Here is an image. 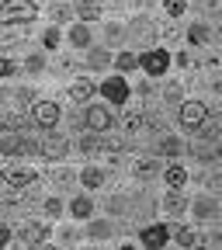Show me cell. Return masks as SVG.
<instances>
[{"label":"cell","mask_w":222,"mask_h":250,"mask_svg":"<svg viewBox=\"0 0 222 250\" xmlns=\"http://www.w3.org/2000/svg\"><path fill=\"white\" fill-rule=\"evenodd\" d=\"M39 18V7L31 0H4L0 4V21L4 24H31Z\"/></svg>","instance_id":"cell-1"},{"label":"cell","mask_w":222,"mask_h":250,"mask_svg":"<svg viewBox=\"0 0 222 250\" xmlns=\"http://www.w3.org/2000/svg\"><path fill=\"white\" fill-rule=\"evenodd\" d=\"M139 62H142V73L146 77H163L170 70V52L167 49H146L139 56Z\"/></svg>","instance_id":"cell-2"},{"label":"cell","mask_w":222,"mask_h":250,"mask_svg":"<svg viewBox=\"0 0 222 250\" xmlns=\"http://www.w3.org/2000/svg\"><path fill=\"white\" fill-rule=\"evenodd\" d=\"M205 122H208V108L202 101H184L181 104V125H184L187 132H198Z\"/></svg>","instance_id":"cell-3"},{"label":"cell","mask_w":222,"mask_h":250,"mask_svg":"<svg viewBox=\"0 0 222 250\" xmlns=\"http://www.w3.org/2000/svg\"><path fill=\"white\" fill-rule=\"evenodd\" d=\"M177 233V226H167V223H156V226H146L142 233H139V240H142V247L146 250H160V247H167V240Z\"/></svg>","instance_id":"cell-4"},{"label":"cell","mask_w":222,"mask_h":250,"mask_svg":"<svg viewBox=\"0 0 222 250\" xmlns=\"http://www.w3.org/2000/svg\"><path fill=\"white\" fill-rule=\"evenodd\" d=\"M83 125H87L90 132H108L111 125H115L111 108H104V104H90V108H87V115H83Z\"/></svg>","instance_id":"cell-5"},{"label":"cell","mask_w":222,"mask_h":250,"mask_svg":"<svg viewBox=\"0 0 222 250\" xmlns=\"http://www.w3.org/2000/svg\"><path fill=\"white\" fill-rule=\"evenodd\" d=\"M45 236H49V226H42V223H24L18 229V240H21L24 250H42Z\"/></svg>","instance_id":"cell-6"},{"label":"cell","mask_w":222,"mask_h":250,"mask_svg":"<svg viewBox=\"0 0 222 250\" xmlns=\"http://www.w3.org/2000/svg\"><path fill=\"white\" fill-rule=\"evenodd\" d=\"M101 94L111 104H125V101H129V83H125V77H108L101 83Z\"/></svg>","instance_id":"cell-7"},{"label":"cell","mask_w":222,"mask_h":250,"mask_svg":"<svg viewBox=\"0 0 222 250\" xmlns=\"http://www.w3.org/2000/svg\"><path fill=\"white\" fill-rule=\"evenodd\" d=\"M59 115H62V108L56 101H35V104H31V118H35L39 125H56Z\"/></svg>","instance_id":"cell-8"},{"label":"cell","mask_w":222,"mask_h":250,"mask_svg":"<svg viewBox=\"0 0 222 250\" xmlns=\"http://www.w3.org/2000/svg\"><path fill=\"white\" fill-rule=\"evenodd\" d=\"M163 181H167V188H170V191H181V188L187 184V170H184L181 164H170V167L163 170Z\"/></svg>","instance_id":"cell-9"},{"label":"cell","mask_w":222,"mask_h":250,"mask_svg":"<svg viewBox=\"0 0 222 250\" xmlns=\"http://www.w3.org/2000/svg\"><path fill=\"white\" fill-rule=\"evenodd\" d=\"M94 90H98V87H94V80H77V83L70 87V98H73L77 104H83V101L94 98Z\"/></svg>","instance_id":"cell-10"},{"label":"cell","mask_w":222,"mask_h":250,"mask_svg":"<svg viewBox=\"0 0 222 250\" xmlns=\"http://www.w3.org/2000/svg\"><path fill=\"white\" fill-rule=\"evenodd\" d=\"M70 45H77V49H90V28H87V21H80V24L70 28Z\"/></svg>","instance_id":"cell-11"},{"label":"cell","mask_w":222,"mask_h":250,"mask_svg":"<svg viewBox=\"0 0 222 250\" xmlns=\"http://www.w3.org/2000/svg\"><path fill=\"white\" fill-rule=\"evenodd\" d=\"M77 18L80 21H98L101 18V4H98V0H80V4H77Z\"/></svg>","instance_id":"cell-12"},{"label":"cell","mask_w":222,"mask_h":250,"mask_svg":"<svg viewBox=\"0 0 222 250\" xmlns=\"http://www.w3.org/2000/svg\"><path fill=\"white\" fill-rule=\"evenodd\" d=\"M42 156H49V160H62V156H66V139L56 136V139L42 143Z\"/></svg>","instance_id":"cell-13"},{"label":"cell","mask_w":222,"mask_h":250,"mask_svg":"<svg viewBox=\"0 0 222 250\" xmlns=\"http://www.w3.org/2000/svg\"><path fill=\"white\" fill-rule=\"evenodd\" d=\"M115 70H121V73H132V70H142V62H139V56H136V52H118V59H115Z\"/></svg>","instance_id":"cell-14"},{"label":"cell","mask_w":222,"mask_h":250,"mask_svg":"<svg viewBox=\"0 0 222 250\" xmlns=\"http://www.w3.org/2000/svg\"><path fill=\"white\" fill-rule=\"evenodd\" d=\"M187 208H191V205H187L177 191H170V195L163 198V212H167V215H181V212H187Z\"/></svg>","instance_id":"cell-15"},{"label":"cell","mask_w":222,"mask_h":250,"mask_svg":"<svg viewBox=\"0 0 222 250\" xmlns=\"http://www.w3.org/2000/svg\"><path fill=\"white\" fill-rule=\"evenodd\" d=\"M80 181H83V188H90V191H94V188L104 184V170H101V167H83Z\"/></svg>","instance_id":"cell-16"},{"label":"cell","mask_w":222,"mask_h":250,"mask_svg":"<svg viewBox=\"0 0 222 250\" xmlns=\"http://www.w3.org/2000/svg\"><path fill=\"white\" fill-rule=\"evenodd\" d=\"M70 212H73V219H90V215H94V202H90L87 195H80V198H73Z\"/></svg>","instance_id":"cell-17"},{"label":"cell","mask_w":222,"mask_h":250,"mask_svg":"<svg viewBox=\"0 0 222 250\" xmlns=\"http://www.w3.org/2000/svg\"><path fill=\"white\" fill-rule=\"evenodd\" d=\"M184 149H187V146H184L177 136H163V139H160V153H163V156H181Z\"/></svg>","instance_id":"cell-18"},{"label":"cell","mask_w":222,"mask_h":250,"mask_svg":"<svg viewBox=\"0 0 222 250\" xmlns=\"http://www.w3.org/2000/svg\"><path fill=\"white\" fill-rule=\"evenodd\" d=\"M87 62H90V70H104L108 62H111V52L108 49H90L87 52Z\"/></svg>","instance_id":"cell-19"},{"label":"cell","mask_w":222,"mask_h":250,"mask_svg":"<svg viewBox=\"0 0 222 250\" xmlns=\"http://www.w3.org/2000/svg\"><path fill=\"white\" fill-rule=\"evenodd\" d=\"M187 42H191L195 49H198V45H208V28H205L202 21L191 24V28H187Z\"/></svg>","instance_id":"cell-20"},{"label":"cell","mask_w":222,"mask_h":250,"mask_svg":"<svg viewBox=\"0 0 222 250\" xmlns=\"http://www.w3.org/2000/svg\"><path fill=\"white\" fill-rule=\"evenodd\" d=\"M35 181H39V177L31 174V170H11V174H7V184H11V188H28V184H35Z\"/></svg>","instance_id":"cell-21"},{"label":"cell","mask_w":222,"mask_h":250,"mask_svg":"<svg viewBox=\"0 0 222 250\" xmlns=\"http://www.w3.org/2000/svg\"><path fill=\"white\" fill-rule=\"evenodd\" d=\"M191 212H195L198 219H212V215H215V202H212V198H195V202H191Z\"/></svg>","instance_id":"cell-22"},{"label":"cell","mask_w":222,"mask_h":250,"mask_svg":"<svg viewBox=\"0 0 222 250\" xmlns=\"http://www.w3.org/2000/svg\"><path fill=\"white\" fill-rule=\"evenodd\" d=\"M129 31H132V35H136V39H142V42H153V24H149L146 18H139V21H132V24H129Z\"/></svg>","instance_id":"cell-23"},{"label":"cell","mask_w":222,"mask_h":250,"mask_svg":"<svg viewBox=\"0 0 222 250\" xmlns=\"http://www.w3.org/2000/svg\"><path fill=\"white\" fill-rule=\"evenodd\" d=\"M174 240H177L184 250H195V247H202V240H198V233H195V229H177V233H174Z\"/></svg>","instance_id":"cell-24"},{"label":"cell","mask_w":222,"mask_h":250,"mask_svg":"<svg viewBox=\"0 0 222 250\" xmlns=\"http://www.w3.org/2000/svg\"><path fill=\"white\" fill-rule=\"evenodd\" d=\"M0 149H4V156H18L21 139L14 136V129H7V132H4V139H0Z\"/></svg>","instance_id":"cell-25"},{"label":"cell","mask_w":222,"mask_h":250,"mask_svg":"<svg viewBox=\"0 0 222 250\" xmlns=\"http://www.w3.org/2000/svg\"><path fill=\"white\" fill-rule=\"evenodd\" d=\"M77 14V7H66V4H56L52 7V24H62V21H70Z\"/></svg>","instance_id":"cell-26"},{"label":"cell","mask_w":222,"mask_h":250,"mask_svg":"<svg viewBox=\"0 0 222 250\" xmlns=\"http://www.w3.org/2000/svg\"><path fill=\"white\" fill-rule=\"evenodd\" d=\"M80 153H101V139H98V132H94V136H83L80 139Z\"/></svg>","instance_id":"cell-27"},{"label":"cell","mask_w":222,"mask_h":250,"mask_svg":"<svg viewBox=\"0 0 222 250\" xmlns=\"http://www.w3.org/2000/svg\"><path fill=\"white\" fill-rule=\"evenodd\" d=\"M42 66H45V56H42V52H31V56L24 59V70H28V73H42Z\"/></svg>","instance_id":"cell-28"},{"label":"cell","mask_w":222,"mask_h":250,"mask_svg":"<svg viewBox=\"0 0 222 250\" xmlns=\"http://www.w3.org/2000/svg\"><path fill=\"white\" fill-rule=\"evenodd\" d=\"M121 125H125L129 132H139V125H142V115H139V111H125V115H121Z\"/></svg>","instance_id":"cell-29"},{"label":"cell","mask_w":222,"mask_h":250,"mask_svg":"<svg viewBox=\"0 0 222 250\" xmlns=\"http://www.w3.org/2000/svg\"><path fill=\"white\" fill-rule=\"evenodd\" d=\"M156 170H160V164H156V160H139V164H136V177H153Z\"/></svg>","instance_id":"cell-30"},{"label":"cell","mask_w":222,"mask_h":250,"mask_svg":"<svg viewBox=\"0 0 222 250\" xmlns=\"http://www.w3.org/2000/svg\"><path fill=\"white\" fill-rule=\"evenodd\" d=\"M184 7H187V0H163V11H167L170 18H181Z\"/></svg>","instance_id":"cell-31"},{"label":"cell","mask_w":222,"mask_h":250,"mask_svg":"<svg viewBox=\"0 0 222 250\" xmlns=\"http://www.w3.org/2000/svg\"><path fill=\"white\" fill-rule=\"evenodd\" d=\"M42 45H45V49H56V45H59V24L45 28V35H42Z\"/></svg>","instance_id":"cell-32"},{"label":"cell","mask_w":222,"mask_h":250,"mask_svg":"<svg viewBox=\"0 0 222 250\" xmlns=\"http://www.w3.org/2000/svg\"><path fill=\"white\" fill-rule=\"evenodd\" d=\"M108 233H111V223H94V226H90V236H94V240H104Z\"/></svg>","instance_id":"cell-33"},{"label":"cell","mask_w":222,"mask_h":250,"mask_svg":"<svg viewBox=\"0 0 222 250\" xmlns=\"http://www.w3.org/2000/svg\"><path fill=\"white\" fill-rule=\"evenodd\" d=\"M45 215L59 219V215H62V202H59V198H49V202H45Z\"/></svg>","instance_id":"cell-34"},{"label":"cell","mask_w":222,"mask_h":250,"mask_svg":"<svg viewBox=\"0 0 222 250\" xmlns=\"http://www.w3.org/2000/svg\"><path fill=\"white\" fill-rule=\"evenodd\" d=\"M0 73H4V77H14V73H18V62H14V59H4V62H0Z\"/></svg>","instance_id":"cell-35"},{"label":"cell","mask_w":222,"mask_h":250,"mask_svg":"<svg viewBox=\"0 0 222 250\" xmlns=\"http://www.w3.org/2000/svg\"><path fill=\"white\" fill-rule=\"evenodd\" d=\"M115 39H121V28L118 24H108V42H115Z\"/></svg>","instance_id":"cell-36"},{"label":"cell","mask_w":222,"mask_h":250,"mask_svg":"<svg viewBox=\"0 0 222 250\" xmlns=\"http://www.w3.org/2000/svg\"><path fill=\"white\" fill-rule=\"evenodd\" d=\"M177 94H181V87H177V83H170V87H167V94H163V98H167V101H177Z\"/></svg>","instance_id":"cell-37"},{"label":"cell","mask_w":222,"mask_h":250,"mask_svg":"<svg viewBox=\"0 0 222 250\" xmlns=\"http://www.w3.org/2000/svg\"><path fill=\"white\" fill-rule=\"evenodd\" d=\"M11 243V229L7 226H0V247H7Z\"/></svg>","instance_id":"cell-38"},{"label":"cell","mask_w":222,"mask_h":250,"mask_svg":"<svg viewBox=\"0 0 222 250\" xmlns=\"http://www.w3.org/2000/svg\"><path fill=\"white\" fill-rule=\"evenodd\" d=\"M118 250H136V247H118Z\"/></svg>","instance_id":"cell-39"},{"label":"cell","mask_w":222,"mask_h":250,"mask_svg":"<svg viewBox=\"0 0 222 250\" xmlns=\"http://www.w3.org/2000/svg\"><path fill=\"white\" fill-rule=\"evenodd\" d=\"M219 39H222V24H219Z\"/></svg>","instance_id":"cell-40"},{"label":"cell","mask_w":222,"mask_h":250,"mask_svg":"<svg viewBox=\"0 0 222 250\" xmlns=\"http://www.w3.org/2000/svg\"><path fill=\"white\" fill-rule=\"evenodd\" d=\"M42 250H56V247H42Z\"/></svg>","instance_id":"cell-41"},{"label":"cell","mask_w":222,"mask_h":250,"mask_svg":"<svg viewBox=\"0 0 222 250\" xmlns=\"http://www.w3.org/2000/svg\"><path fill=\"white\" fill-rule=\"evenodd\" d=\"M219 94H222V80H219Z\"/></svg>","instance_id":"cell-42"}]
</instances>
